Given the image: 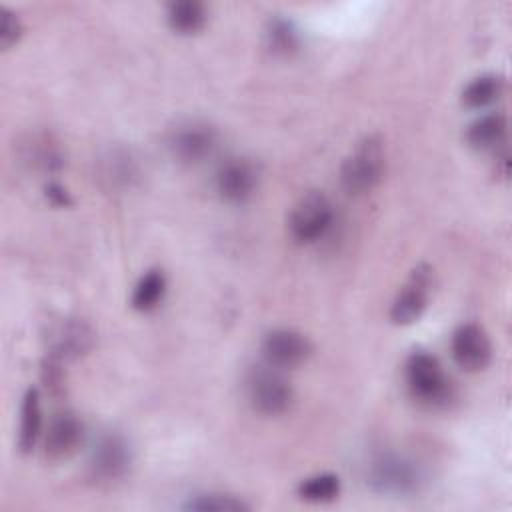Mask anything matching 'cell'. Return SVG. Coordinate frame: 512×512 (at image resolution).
I'll return each mask as SVG.
<instances>
[{
  "instance_id": "1",
  "label": "cell",
  "mask_w": 512,
  "mask_h": 512,
  "mask_svg": "<svg viewBox=\"0 0 512 512\" xmlns=\"http://www.w3.org/2000/svg\"><path fill=\"white\" fill-rule=\"evenodd\" d=\"M406 386L412 398L428 408H442L454 398V386L440 360L424 350L408 356L404 366Z\"/></svg>"
},
{
  "instance_id": "2",
  "label": "cell",
  "mask_w": 512,
  "mask_h": 512,
  "mask_svg": "<svg viewBox=\"0 0 512 512\" xmlns=\"http://www.w3.org/2000/svg\"><path fill=\"white\" fill-rule=\"evenodd\" d=\"M386 148L380 136H366L354 146L340 168V184L352 194L360 196L370 192L384 176Z\"/></svg>"
},
{
  "instance_id": "3",
  "label": "cell",
  "mask_w": 512,
  "mask_h": 512,
  "mask_svg": "<svg viewBox=\"0 0 512 512\" xmlns=\"http://www.w3.org/2000/svg\"><path fill=\"white\" fill-rule=\"evenodd\" d=\"M246 394L252 408L266 416H278L286 412L294 398L290 382L280 374V368L270 364L256 366L248 372Z\"/></svg>"
},
{
  "instance_id": "4",
  "label": "cell",
  "mask_w": 512,
  "mask_h": 512,
  "mask_svg": "<svg viewBox=\"0 0 512 512\" xmlns=\"http://www.w3.org/2000/svg\"><path fill=\"white\" fill-rule=\"evenodd\" d=\"M132 464V454L128 442L116 434L108 432L98 438L88 458V476L98 486H112L120 482Z\"/></svg>"
},
{
  "instance_id": "5",
  "label": "cell",
  "mask_w": 512,
  "mask_h": 512,
  "mask_svg": "<svg viewBox=\"0 0 512 512\" xmlns=\"http://www.w3.org/2000/svg\"><path fill=\"white\" fill-rule=\"evenodd\" d=\"M368 480L372 488L382 494H412L422 484V470L414 460L386 452L372 462Z\"/></svg>"
},
{
  "instance_id": "6",
  "label": "cell",
  "mask_w": 512,
  "mask_h": 512,
  "mask_svg": "<svg viewBox=\"0 0 512 512\" xmlns=\"http://www.w3.org/2000/svg\"><path fill=\"white\" fill-rule=\"evenodd\" d=\"M332 204L326 194L312 190L304 194L292 208L288 218L290 234L296 242L308 244L324 236L332 224Z\"/></svg>"
},
{
  "instance_id": "7",
  "label": "cell",
  "mask_w": 512,
  "mask_h": 512,
  "mask_svg": "<svg viewBox=\"0 0 512 512\" xmlns=\"http://www.w3.org/2000/svg\"><path fill=\"white\" fill-rule=\"evenodd\" d=\"M216 142L218 132L212 124L204 120H186L172 130L168 148L178 162L200 164L214 152Z\"/></svg>"
},
{
  "instance_id": "8",
  "label": "cell",
  "mask_w": 512,
  "mask_h": 512,
  "mask_svg": "<svg viewBox=\"0 0 512 512\" xmlns=\"http://www.w3.org/2000/svg\"><path fill=\"white\" fill-rule=\"evenodd\" d=\"M430 290H432V268L428 264H418L410 272L398 296L394 298L390 306V320L400 326H406L418 320L428 306Z\"/></svg>"
},
{
  "instance_id": "9",
  "label": "cell",
  "mask_w": 512,
  "mask_h": 512,
  "mask_svg": "<svg viewBox=\"0 0 512 512\" xmlns=\"http://www.w3.org/2000/svg\"><path fill=\"white\" fill-rule=\"evenodd\" d=\"M262 354L266 364L274 368H296L312 354L310 340L290 328L270 330L262 340Z\"/></svg>"
},
{
  "instance_id": "10",
  "label": "cell",
  "mask_w": 512,
  "mask_h": 512,
  "mask_svg": "<svg viewBox=\"0 0 512 512\" xmlns=\"http://www.w3.org/2000/svg\"><path fill=\"white\" fill-rule=\"evenodd\" d=\"M452 358L466 372H480L492 360V344L488 334L478 324H462L452 334Z\"/></svg>"
},
{
  "instance_id": "11",
  "label": "cell",
  "mask_w": 512,
  "mask_h": 512,
  "mask_svg": "<svg viewBox=\"0 0 512 512\" xmlns=\"http://www.w3.org/2000/svg\"><path fill=\"white\" fill-rule=\"evenodd\" d=\"M258 186V170L246 158H228L216 172V190L232 204L246 202Z\"/></svg>"
},
{
  "instance_id": "12",
  "label": "cell",
  "mask_w": 512,
  "mask_h": 512,
  "mask_svg": "<svg viewBox=\"0 0 512 512\" xmlns=\"http://www.w3.org/2000/svg\"><path fill=\"white\" fill-rule=\"evenodd\" d=\"M84 424L74 412H58L44 436V454L48 460L58 462L70 458L82 444Z\"/></svg>"
},
{
  "instance_id": "13",
  "label": "cell",
  "mask_w": 512,
  "mask_h": 512,
  "mask_svg": "<svg viewBox=\"0 0 512 512\" xmlns=\"http://www.w3.org/2000/svg\"><path fill=\"white\" fill-rule=\"evenodd\" d=\"M92 344H94L92 328L84 320L68 318L58 326L50 352L60 356L62 360H72L86 354L92 348Z\"/></svg>"
},
{
  "instance_id": "14",
  "label": "cell",
  "mask_w": 512,
  "mask_h": 512,
  "mask_svg": "<svg viewBox=\"0 0 512 512\" xmlns=\"http://www.w3.org/2000/svg\"><path fill=\"white\" fill-rule=\"evenodd\" d=\"M508 132V120L502 112H488L466 128V140L476 150H490L504 142Z\"/></svg>"
},
{
  "instance_id": "15",
  "label": "cell",
  "mask_w": 512,
  "mask_h": 512,
  "mask_svg": "<svg viewBox=\"0 0 512 512\" xmlns=\"http://www.w3.org/2000/svg\"><path fill=\"white\" fill-rule=\"evenodd\" d=\"M42 430V406H40V394L36 388H28L22 398L20 406V430H18V448L26 454L30 452Z\"/></svg>"
},
{
  "instance_id": "16",
  "label": "cell",
  "mask_w": 512,
  "mask_h": 512,
  "mask_svg": "<svg viewBox=\"0 0 512 512\" xmlns=\"http://www.w3.org/2000/svg\"><path fill=\"white\" fill-rule=\"evenodd\" d=\"M168 24L178 34H196L206 24V6L198 0H178L168 6Z\"/></svg>"
},
{
  "instance_id": "17",
  "label": "cell",
  "mask_w": 512,
  "mask_h": 512,
  "mask_svg": "<svg viewBox=\"0 0 512 512\" xmlns=\"http://www.w3.org/2000/svg\"><path fill=\"white\" fill-rule=\"evenodd\" d=\"M504 92V78L498 74H482L466 84L462 90V102L468 108H484L498 100Z\"/></svg>"
},
{
  "instance_id": "18",
  "label": "cell",
  "mask_w": 512,
  "mask_h": 512,
  "mask_svg": "<svg viewBox=\"0 0 512 512\" xmlns=\"http://www.w3.org/2000/svg\"><path fill=\"white\" fill-rule=\"evenodd\" d=\"M166 290V278L162 274V270H148L138 284L134 286L132 292V308L140 310V312H150L158 306V302L162 300Z\"/></svg>"
},
{
  "instance_id": "19",
  "label": "cell",
  "mask_w": 512,
  "mask_h": 512,
  "mask_svg": "<svg viewBox=\"0 0 512 512\" xmlns=\"http://www.w3.org/2000/svg\"><path fill=\"white\" fill-rule=\"evenodd\" d=\"M338 492H340V480H338V476L328 474V472L310 476V478L302 480L298 486V496L302 500L314 502V504L330 502L338 496Z\"/></svg>"
},
{
  "instance_id": "20",
  "label": "cell",
  "mask_w": 512,
  "mask_h": 512,
  "mask_svg": "<svg viewBox=\"0 0 512 512\" xmlns=\"http://www.w3.org/2000/svg\"><path fill=\"white\" fill-rule=\"evenodd\" d=\"M266 42H268V48L274 54L288 56V54H292L298 48V42H300L298 40V30H296V26L290 20L276 16L268 24Z\"/></svg>"
},
{
  "instance_id": "21",
  "label": "cell",
  "mask_w": 512,
  "mask_h": 512,
  "mask_svg": "<svg viewBox=\"0 0 512 512\" xmlns=\"http://www.w3.org/2000/svg\"><path fill=\"white\" fill-rule=\"evenodd\" d=\"M184 510L192 512H244L250 506L232 494H198L184 504Z\"/></svg>"
},
{
  "instance_id": "22",
  "label": "cell",
  "mask_w": 512,
  "mask_h": 512,
  "mask_svg": "<svg viewBox=\"0 0 512 512\" xmlns=\"http://www.w3.org/2000/svg\"><path fill=\"white\" fill-rule=\"evenodd\" d=\"M62 358L60 356H56V354H48L46 358H44V362H42V370H40V374H42V382H44V386L48 388V392L50 394H54V396H58L62 390H64V372H62Z\"/></svg>"
},
{
  "instance_id": "23",
  "label": "cell",
  "mask_w": 512,
  "mask_h": 512,
  "mask_svg": "<svg viewBox=\"0 0 512 512\" xmlns=\"http://www.w3.org/2000/svg\"><path fill=\"white\" fill-rule=\"evenodd\" d=\"M0 14H2L0 48L2 50H10L20 40V36H22V22H20V18L14 12H10L6 8H2Z\"/></svg>"
},
{
  "instance_id": "24",
  "label": "cell",
  "mask_w": 512,
  "mask_h": 512,
  "mask_svg": "<svg viewBox=\"0 0 512 512\" xmlns=\"http://www.w3.org/2000/svg\"><path fill=\"white\" fill-rule=\"evenodd\" d=\"M46 196L56 204V206H68L72 200H70V196H68V192L62 188V186H58V184H50L48 188H46Z\"/></svg>"
}]
</instances>
